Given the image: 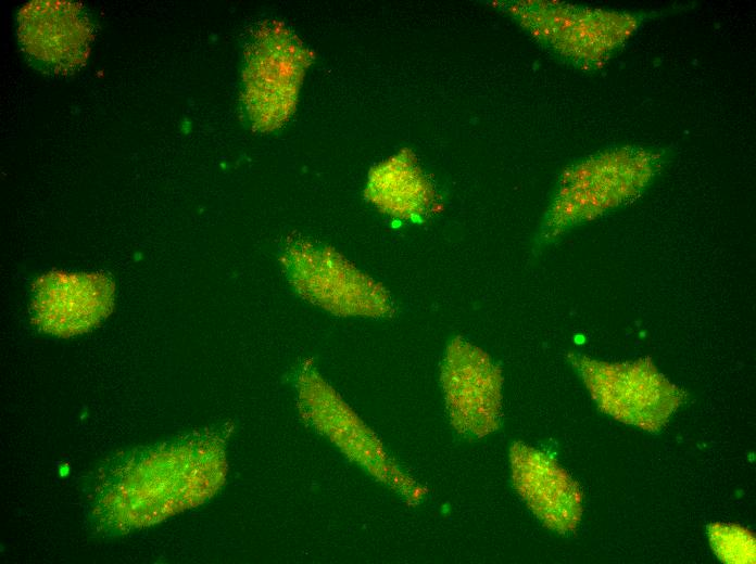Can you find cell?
<instances>
[{
    "instance_id": "obj_4",
    "label": "cell",
    "mask_w": 756,
    "mask_h": 564,
    "mask_svg": "<svg viewBox=\"0 0 756 564\" xmlns=\"http://www.w3.org/2000/svg\"><path fill=\"white\" fill-rule=\"evenodd\" d=\"M570 361L596 403L622 422L658 428L682 399L647 359L612 363L572 356Z\"/></svg>"
},
{
    "instance_id": "obj_8",
    "label": "cell",
    "mask_w": 756,
    "mask_h": 564,
    "mask_svg": "<svg viewBox=\"0 0 756 564\" xmlns=\"http://www.w3.org/2000/svg\"><path fill=\"white\" fill-rule=\"evenodd\" d=\"M113 294V283L103 274L47 273L35 284L34 321L53 335L87 332L111 312Z\"/></svg>"
},
{
    "instance_id": "obj_7",
    "label": "cell",
    "mask_w": 756,
    "mask_h": 564,
    "mask_svg": "<svg viewBox=\"0 0 756 564\" xmlns=\"http://www.w3.org/2000/svg\"><path fill=\"white\" fill-rule=\"evenodd\" d=\"M17 37L24 52L41 69L67 74L86 62L93 29L80 4L35 0L17 14Z\"/></svg>"
},
{
    "instance_id": "obj_3",
    "label": "cell",
    "mask_w": 756,
    "mask_h": 564,
    "mask_svg": "<svg viewBox=\"0 0 756 564\" xmlns=\"http://www.w3.org/2000/svg\"><path fill=\"white\" fill-rule=\"evenodd\" d=\"M243 103L260 131L281 127L295 110L300 87L313 54L284 24L267 22L245 50Z\"/></svg>"
},
{
    "instance_id": "obj_6",
    "label": "cell",
    "mask_w": 756,
    "mask_h": 564,
    "mask_svg": "<svg viewBox=\"0 0 756 564\" xmlns=\"http://www.w3.org/2000/svg\"><path fill=\"white\" fill-rule=\"evenodd\" d=\"M441 384L458 432L482 437L496 428L503 377L484 350L464 338L452 339L443 358Z\"/></svg>"
},
{
    "instance_id": "obj_9",
    "label": "cell",
    "mask_w": 756,
    "mask_h": 564,
    "mask_svg": "<svg viewBox=\"0 0 756 564\" xmlns=\"http://www.w3.org/2000/svg\"><path fill=\"white\" fill-rule=\"evenodd\" d=\"M514 485L533 513L550 528L572 530L581 516L577 484L551 458L522 444L511 449Z\"/></svg>"
},
{
    "instance_id": "obj_2",
    "label": "cell",
    "mask_w": 756,
    "mask_h": 564,
    "mask_svg": "<svg viewBox=\"0 0 756 564\" xmlns=\"http://www.w3.org/2000/svg\"><path fill=\"white\" fill-rule=\"evenodd\" d=\"M279 262L301 298L333 315L380 318L394 309L391 293L331 246L292 239Z\"/></svg>"
},
{
    "instance_id": "obj_11",
    "label": "cell",
    "mask_w": 756,
    "mask_h": 564,
    "mask_svg": "<svg viewBox=\"0 0 756 564\" xmlns=\"http://www.w3.org/2000/svg\"><path fill=\"white\" fill-rule=\"evenodd\" d=\"M711 543L716 552L729 562H752L754 560V539L744 529L734 526L713 527Z\"/></svg>"
},
{
    "instance_id": "obj_5",
    "label": "cell",
    "mask_w": 756,
    "mask_h": 564,
    "mask_svg": "<svg viewBox=\"0 0 756 564\" xmlns=\"http://www.w3.org/2000/svg\"><path fill=\"white\" fill-rule=\"evenodd\" d=\"M521 23L541 41L583 67H595L642 22L639 14L555 3L516 5Z\"/></svg>"
},
{
    "instance_id": "obj_10",
    "label": "cell",
    "mask_w": 756,
    "mask_h": 564,
    "mask_svg": "<svg viewBox=\"0 0 756 564\" xmlns=\"http://www.w3.org/2000/svg\"><path fill=\"white\" fill-rule=\"evenodd\" d=\"M364 195L379 211L401 220L418 219L436 204L432 185L406 151L379 163L369 171Z\"/></svg>"
},
{
    "instance_id": "obj_1",
    "label": "cell",
    "mask_w": 756,
    "mask_h": 564,
    "mask_svg": "<svg viewBox=\"0 0 756 564\" xmlns=\"http://www.w3.org/2000/svg\"><path fill=\"white\" fill-rule=\"evenodd\" d=\"M662 155L639 146L602 151L567 168L538 234L541 245L637 198L660 171Z\"/></svg>"
}]
</instances>
